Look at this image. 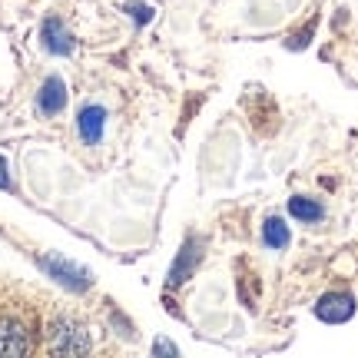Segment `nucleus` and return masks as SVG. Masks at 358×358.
Returning a JSON list of instances; mask_svg holds the SVG:
<instances>
[{
    "label": "nucleus",
    "mask_w": 358,
    "mask_h": 358,
    "mask_svg": "<svg viewBox=\"0 0 358 358\" xmlns=\"http://www.w3.org/2000/svg\"><path fill=\"white\" fill-rule=\"evenodd\" d=\"M289 213H292L299 222H319V219L325 216L322 203L308 199V196H292V199H289Z\"/></svg>",
    "instance_id": "nucleus-9"
},
{
    "label": "nucleus",
    "mask_w": 358,
    "mask_h": 358,
    "mask_svg": "<svg viewBox=\"0 0 358 358\" xmlns=\"http://www.w3.org/2000/svg\"><path fill=\"white\" fill-rule=\"evenodd\" d=\"M37 266L43 268L53 282H60L64 289H70V292H87L90 285H93V272L83 268L80 262H70V259H64V256H53V252L37 256Z\"/></svg>",
    "instance_id": "nucleus-2"
},
{
    "label": "nucleus",
    "mask_w": 358,
    "mask_h": 358,
    "mask_svg": "<svg viewBox=\"0 0 358 358\" xmlns=\"http://www.w3.org/2000/svg\"><path fill=\"white\" fill-rule=\"evenodd\" d=\"M47 352L50 355H87L90 352V332L80 322L57 315L47 329Z\"/></svg>",
    "instance_id": "nucleus-1"
},
{
    "label": "nucleus",
    "mask_w": 358,
    "mask_h": 358,
    "mask_svg": "<svg viewBox=\"0 0 358 358\" xmlns=\"http://www.w3.org/2000/svg\"><path fill=\"white\" fill-rule=\"evenodd\" d=\"M153 355H179V348L173 345V342H166V338H156V345H153Z\"/></svg>",
    "instance_id": "nucleus-13"
},
{
    "label": "nucleus",
    "mask_w": 358,
    "mask_h": 358,
    "mask_svg": "<svg viewBox=\"0 0 358 358\" xmlns=\"http://www.w3.org/2000/svg\"><path fill=\"white\" fill-rule=\"evenodd\" d=\"M0 189H13L10 169H7V159H3V156H0Z\"/></svg>",
    "instance_id": "nucleus-14"
},
{
    "label": "nucleus",
    "mask_w": 358,
    "mask_h": 358,
    "mask_svg": "<svg viewBox=\"0 0 358 358\" xmlns=\"http://www.w3.org/2000/svg\"><path fill=\"white\" fill-rule=\"evenodd\" d=\"M308 43H312V27L302 30V34H295V37L289 40V50H302V47H308Z\"/></svg>",
    "instance_id": "nucleus-12"
},
{
    "label": "nucleus",
    "mask_w": 358,
    "mask_h": 358,
    "mask_svg": "<svg viewBox=\"0 0 358 358\" xmlns=\"http://www.w3.org/2000/svg\"><path fill=\"white\" fill-rule=\"evenodd\" d=\"M66 106V87L60 77H47L37 93V110L43 116H57Z\"/></svg>",
    "instance_id": "nucleus-8"
},
{
    "label": "nucleus",
    "mask_w": 358,
    "mask_h": 358,
    "mask_svg": "<svg viewBox=\"0 0 358 358\" xmlns=\"http://www.w3.org/2000/svg\"><path fill=\"white\" fill-rule=\"evenodd\" d=\"M103 127H106V110L96 106V103H90L83 106L77 116V129H80V140L87 143V146H96L103 140Z\"/></svg>",
    "instance_id": "nucleus-7"
},
{
    "label": "nucleus",
    "mask_w": 358,
    "mask_h": 358,
    "mask_svg": "<svg viewBox=\"0 0 358 358\" xmlns=\"http://www.w3.org/2000/svg\"><path fill=\"white\" fill-rule=\"evenodd\" d=\"M30 352H34V335L27 329V322L10 312H0V355L20 358Z\"/></svg>",
    "instance_id": "nucleus-3"
},
{
    "label": "nucleus",
    "mask_w": 358,
    "mask_h": 358,
    "mask_svg": "<svg viewBox=\"0 0 358 358\" xmlns=\"http://www.w3.org/2000/svg\"><path fill=\"white\" fill-rule=\"evenodd\" d=\"M262 243L268 249H285L289 245V226H285V219L282 216H268L266 226H262Z\"/></svg>",
    "instance_id": "nucleus-10"
},
{
    "label": "nucleus",
    "mask_w": 358,
    "mask_h": 358,
    "mask_svg": "<svg viewBox=\"0 0 358 358\" xmlns=\"http://www.w3.org/2000/svg\"><path fill=\"white\" fill-rule=\"evenodd\" d=\"M203 262V239L199 236H186L182 249L176 252V262L169 266V275H166V289H179L192 279V272L199 268Z\"/></svg>",
    "instance_id": "nucleus-4"
},
{
    "label": "nucleus",
    "mask_w": 358,
    "mask_h": 358,
    "mask_svg": "<svg viewBox=\"0 0 358 358\" xmlns=\"http://www.w3.org/2000/svg\"><path fill=\"white\" fill-rule=\"evenodd\" d=\"M315 315L322 322H329V325H342L355 315V299L348 292H329L319 299V306H315Z\"/></svg>",
    "instance_id": "nucleus-5"
},
{
    "label": "nucleus",
    "mask_w": 358,
    "mask_h": 358,
    "mask_svg": "<svg viewBox=\"0 0 358 358\" xmlns=\"http://www.w3.org/2000/svg\"><path fill=\"white\" fill-rule=\"evenodd\" d=\"M127 13H133V20L140 27L153 20V7H146V3H127Z\"/></svg>",
    "instance_id": "nucleus-11"
},
{
    "label": "nucleus",
    "mask_w": 358,
    "mask_h": 358,
    "mask_svg": "<svg viewBox=\"0 0 358 358\" xmlns=\"http://www.w3.org/2000/svg\"><path fill=\"white\" fill-rule=\"evenodd\" d=\"M40 37H43V47L57 57H70L73 53V34L64 27V20H57V17H47L43 27H40Z\"/></svg>",
    "instance_id": "nucleus-6"
}]
</instances>
